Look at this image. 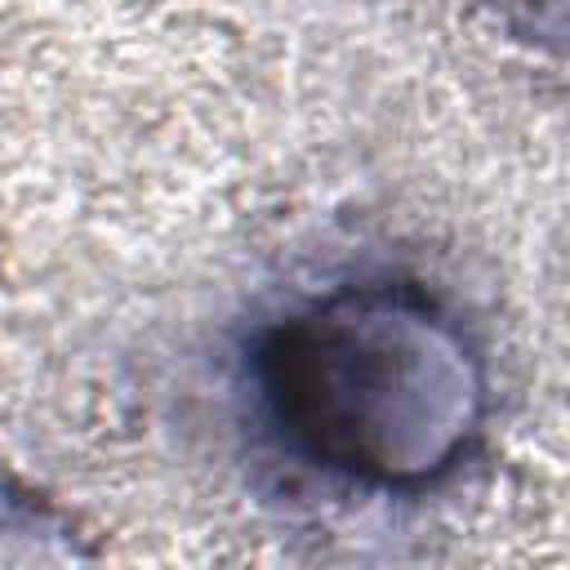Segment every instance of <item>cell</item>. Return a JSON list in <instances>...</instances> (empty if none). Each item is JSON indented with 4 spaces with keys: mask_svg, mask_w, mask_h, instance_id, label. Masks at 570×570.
<instances>
[{
    "mask_svg": "<svg viewBox=\"0 0 570 570\" xmlns=\"http://www.w3.org/2000/svg\"><path fill=\"white\" fill-rule=\"evenodd\" d=\"M281 436L338 476L419 490L463 463L485 423V370L463 325L414 285H343L254 352Z\"/></svg>",
    "mask_w": 570,
    "mask_h": 570,
    "instance_id": "6da1fadb",
    "label": "cell"
}]
</instances>
